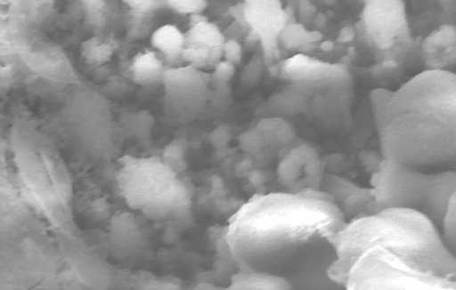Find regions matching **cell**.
<instances>
[{"label": "cell", "mask_w": 456, "mask_h": 290, "mask_svg": "<svg viewBox=\"0 0 456 290\" xmlns=\"http://www.w3.org/2000/svg\"><path fill=\"white\" fill-rule=\"evenodd\" d=\"M346 222L327 192H273L252 197L230 217L224 241L239 270L287 278L309 260L335 254Z\"/></svg>", "instance_id": "1"}, {"label": "cell", "mask_w": 456, "mask_h": 290, "mask_svg": "<svg viewBox=\"0 0 456 290\" xmlns=\"http://www.w3.org/2000/svg\"><path fill=\"white\" fill-rule=\"evenodd\" d=\"M378 133L384 159L419 170L456 162V122L436 111L400 112Z\"/></svg>", "instance_id": "2"}, {"label": "cell", "mask_w": 456, "mask_h": 290, "mask_svg": "<svg viewBox=\"0 0 456 290\" xmlns=\"http://www.w3.org/2000/svg\"><path fill=\"white\" fill-rule=\"evenodd\" d=\"M117 181L126 202L148 213H179L191 204L189 186L159 157H124Z\"/></svg>", "instance_id": "3"}, {"label": "cell", "mask_w": 456, "mask_h": 290, "mask_svg": "<svg viewBox=\"0 0 456 290\" xmlns=\"http://www.w3.org/2000/svg\"><path fill=\"white\" fill-rule=\"evenodd\" d=\"M1 57L2 60L15 59L29 75L53 85H81L65 51L36 28L9 20L2 23Z\"/></svg>", "instance_id": "4"}, {"label": "cell", "mask_w": 456, "mask_h": 290, "mask_svg": "<svg viewBox=\"0 0 456 290\" xmlns=\"http://www.w3.org/2000/svg\"><path fill=\"white\" fill-rule=\"evenodd\" d=\"M412 109H431L456 122V73L430 68L410 78L394 91L381 128L395 115Z\"/></svg>", "instance_id": "5"}, {"label": "cell", "mask_w": 456, "mask_h": 290, "mask_svg": "<svg viewBox=\"0 0 456 290\" xmlns=\"http://www.w3.org/2000/svg\"><path fill=\"white\" fill-rule=\"evenodd\" d=\"M430 173L384 159L373 174L372 207L404 209L425 215Z\"/></svg>", "instance_id": "6"}, {"label": "cell", "mask_w": 456, "mask_h": 290, "mask_svg": "<svg viewBox=\"0 0 456 290\" xmlns=\"http://www.w3.org/2000/svg\"><path fill=\"white\" fill-rule=\"evenodd\" d=\"M166 116L175 122L194 120L210 107L212 75L191 66L168 68L163 77Z\"/></svg>", "instance_id": "7"}, {"label": "cell", "mask_w": 456, "mask_h": 290, "mask_svg": "<svg viewBox=\"0 0 456 290\" xmlns=\"http://www.w3.org/2000/svg\"><path fill=\"white\" fill-rule=\"evenodd\" d=\"M277 67L281 79L308 96L311 91L337 90L350 83L346 64L327 62L303 53L281 61Z\"/></svg>", "instance_id": "8"}, {"label": "cell", "mask_w": 456, "mask_h": 290, "mask_svg": "<svg viewBox=\"0 0 456 290\" xmlns=\"http://www.w3.org/2000/svg\"><path fill=\"white\" fill-rule=\"evenodd\" d=\"M243 4L246 21L261 44L265 65L271 66L278 58L281 30L294 21L293 10L283 8L278 0H247Z\"/></svg>", "instance_id": "9"}, {"label": "cell", "mask_w": 456, "mask_h": 290, "mask_svg": "<svg viewBox=\"0 0 456 290\" xmlns=\"http://www.w3.org/2000/svg\"><path fill=\"white\" fill-rule=\"evenodd\" d=\"M362 28L380 49H388L395 37L407 33L403 1H365L362 12Z\"/></svg>", "instance_id": "10"}, {"label": "cell", "mask_w": 456, "mask_h": 290, "mask_svg": "<svg viewBox=\"0 0 456 290\" xmlns=\"http://www.w3.org/2000/svg\"><path fill=\"white\" fill-rule=\"evenodd\" d=\"M126 10V39L138 40L146 37L153 25L154 17L166 7L162 0H126L122 2Z\"/></svg>", "instance_id": "11"}, {"label": "cell", "mask_w": 456, "mask_h": 290, "mask_svg": "<svg viewBox=\"0 0 456 290\" xmlns=\"http://www.w3.org/2000/svg\"><path fill=\"white\" fill-rule=\"evenodd\" d=\"M168 68L158 52L146 49L131 59L127 70L133 83L151 87L162 85L164 74Z\"/></svg>", "instance_id": "12"}, {"label": "cell", "mask_w": 456, "mask_h": 290, "mask_svg": "<svg viewBox=\"0 0 456 290\" xmlns=\"http://www.w3.org/2000/svg\"><path fill=\"white\" fill-rule=\"evenodd\" d=\"M151 44L166 61L169 68L178 67L182 52L185 46L184 33L175 25L165 24L154 30L151 36Z\"/></svg>", "instance_id": "13"}, {"label": "cell", "mask_w": 456, "mask_h": 290, "mask_svg": "<svg viewBox=\"0 0 456 290\" xmlns=\"http://www.w3.org/2000/svg\"><path fill=\"white\" fill-rule=\"evenodd\" d=\"M223 290H296L285 277L259 271L243 270L234 274Z\"/></svg>", "instance_id": "14"}, {"label": "cell", "mask_w": 456, "mask_h": 290, "mask_svg": "<svg viewBox=\"0 0 456 290\" xmlns=\"http://www.w3.org/2000/svg\"><path fill=\"white\" fill-rule=\"evenodd\" d=\"M53 1H9L7 20L34 28L53 16Z\"/></svg>", "instance_id": "15"}, {"label": "cell", "mask_w": 456, "mask_h": 290, "mask_svg": "<svg viewBox=\"0 0 456 290\" xmlns=\"http://www.w3.org/2000/svg\"><path fill=\"white\" fill-rule=\"evenodd\" d=\"M118 46L115 38L102 33L94 34L81 43V59L89 67H101L111 60Z\"/></svg>", "instance_id": "16"}, {"label": "cell", "mask_w": 456, "mask_h": 290, "mask_svg": "<svg viewBox=\"0 0 456 290\" xmlns=\"http://www.w3.org/2000/svg\"><path fill=\"white\" fill-rule=\"evenodd\" d=\"M309 104V96L289 85V88L271 95L265 107L271 112L268 117L280 115H297L304 113Z\"/></svg>", "instance_id": "17"}, {"label": "cell", "mask_w": 456, "mask_h": 290, "mask_svg": "<svg viewBox=\"0 0 456 290\" xmlns=\"http://www.w3.org/2000/svg\"><path fill=\"white\" fill-rule=\"evenodd\" d=\"M322 37L320 31L308 30L303 24L291 21L281 30L279 44L287 50L301 49L317 44Z\"/></svg>", "instance_id": "18"}, {"label": "cell", "mask_w": 456, "mask_h": 290, "mask_svg": "<svg viewBox=\"0 0 456 290\" xmlns=\"http://www.w3.org/2000/svg\"><path fill=\"white\" fill-rule=\"evenodd\" d=\"M119 123L128 135L147 142L154 125V117L146 109L126 111L120 115Z\"/></svg>", "instance_id": "19"}, {"label": "cell", "mask_w": 456, "mask_h": 290, "mask_svg": "<svg viewBox=\"0 0 456 290\" xmlns=\"http://www.w3.org/2000/svg\"><path fill=\"white\" fill-rule=\"evenodd\" d=\"M185 45L198 44L210 49L222 48L225 40L219 28L209 20L195 25L184 33Z\"/></svg>", "instance_id": "20"}, {"label": "cell", "mask_w": 456, "mask_h": 290, "mask_svg": "<svg viewBox=\"0 0 456 290\" xmlns=\"http://www.w3.org/2000/svg\"><path fill=\"white\" fill-rule=\"evenodd\" d=\"M80 4L85 22L96 31L102 30L110 19L111 7L110 2L86 0L81 1Z\"/></svg>", "instance_id": "21"}, {"label": "cell", "mask_w": 456, "mask_h": 290, "mask_svg": "<svg viewBox=\"0 0 456 290\" xmlns=\"http://www.w3.org/2000/svg\"><path fill=\"white\" fill-rule=\"evenodd\" d=\"M210 52V48L202 44H186L182 52V60L189 66L203 69L209 65Z\"/></svg>", "instance_id": "22"}, {"label": "cell", "mask_w": 456, "mask_h": 290, "mask_svg": "<svg viewBox=\"0 0 456 290\" xmlns=\"http://www.w3.org/2000/svg\"><path fill=\"white\" fill-rule=\"evenodd\" d=\"M393 93L394 91L388 89L377 88L370 94L372 113L378 131L382 126L385 112Z\"/></svg>", "instance_id": "23"}, {"label": "cell", "mask_w": 456, "mask_h": 290, "mask_svg": "<svg viewBox=\"0 0 456 290\" xmlns=\"http://www.w3.org/2000/svg\"><path fill=\"white\" fill-rule=\"evenodd\" d=\"M166 7L171 11L182 14L191 15L202 13L208 7L205 0H165Z\"/></svg>", "instance_id": "24"}, {"label": "cell", "mask_w": 456, "mask_h": 290, "mask_svg": "<svg viewBox=\"0 0 456 290\" xmlns=\"http://www.w3.org/2000/svg\"><path fill=\"white\" fill-rule=\"evenodd\" d=\"M263 64H265L263 55L255 53L241 74L242 84L246 85L255 84L262 75Z\"/></svg>", "instance_id": "25"}, {"label": "cell", "mask_w": 456, "mask_h": 290, "mask_svg": "<svg viewBox=\"0 0 456 290\" xmlns=\"http://www.w3.org/2000/svg\"><path fill=\"white\" fill-rule=\"evenodd\" d=\"M223 56L225 60L233 65L240 63L242 57V48L237 39H228L224 42L223 47Z\"/></svg>", "instance_id": "26"}, {"label": "cell", "mask_w": 456, "mask_h": 290, "mask_svg": "<svg viewBox=\"0 0 456 290\" xmlns=\"http://www.w3.org/2000/svg\"><path fill=\"white\" fill-rule=\"evenodd\" d=\"M234 74L235 65L224 60L216 65L211 75L219 81L228 83Z\"/></svg>", "instance_id": "27"}, {"label": "cell", "mask_w": 456, "mask_h": 290, "mask_svg": "<svg viewBox=\"0 0 456 290\" xmlns=\"http://www.w3.org/2000/svg\"><path fill=\"white\" fill-rule=\"evenodd\" d=\"M229 12L231 16L234 18L235 22H237L242 29L246 30L249 28L245 18L243 2L230 7Z\"/></svg>", "instance_id": "28"}, {"label": "cell", "mask_w": 456, "mask_h": 290, "mask_svg": "<svg viewBox=\"0 0 456 290\" xmlns=\"http://www.w3.org/2000/svg\"><path fill=\"white\" fill-rule=\"evenodd\" d=\"M298 7L300 18L305 22L310 20L316 12L315 6L308 1H300Z\"/></svg>", "instance_id": "29"}, {"label": "cell", "mask_w": 456, "mask_h": 290, "mask_svg": "<svg viewBox=\"0 0 456 290\" xmlns=\"http://www.w3.org/2000/svg\"><path fill=\"white\" fill-rule=\"evenodd\" d=\"M355 32L351 26H346L338 32L336 41L339 44L351 42L354 37Z\"/></svg>", "instance_id": "30"}, {"label": "cell", "mask_w": 456, "mask_h": 290, "mask_svg": "<svg viewBox=\"0 0 456 290\" xmlns=\"http://www.w3.org/2000/svg\"><path fill=\"white\" fill-rule=\"evenodd\" d=\"M208 20V17L203 13H194L189 16V28L198 25L201 22Z\"/></svg>", "instance_id": "31"}, {"label": "cell", "mask_w": 456, "mask_h": 290, "mask_svg": "<svg viewBox=\"0 0 456 290\" xmlns=\"http://www.w3.org/2000/svg\"><path fill=\"white\" fill-rule=\"evenodd\" d=\"M322 51L323 52H330L333 49L334 47V42L332 41H330V40H327V41H322L321 44H320V46Z\"/></svg>", "instance_id": "32"}]
</instances>
